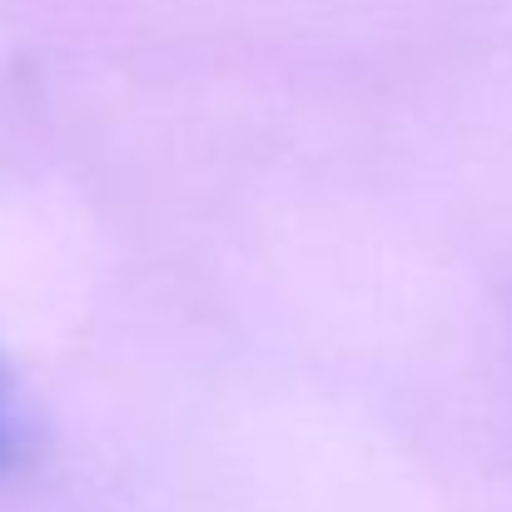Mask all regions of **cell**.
Returning <instances> with one entry per match:
<instances>
[{
    "label": "cell",
    "mask_w": 512,
    "mask_h": 512,
    "mask_svg": "<svg viewBox=\"0 0 512 512\" xmlns=\"http://www.w3.org/2000/svg\"><path fill=\"white\" fill-rule=\"evenodd\" d=\"M25 448H30V408L10 358L0 353V468H10Z\"/></svg>",
    "instance_id": "cell-1"
}]
</instances>
